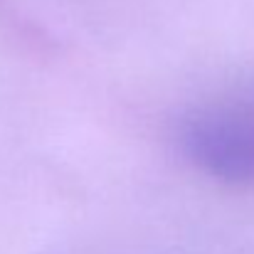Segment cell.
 Instances as JSON below:
<instances>
[{"label":"cell","mask_w":254,"mask_h":254,"mask_svg":"<svg viewBox=\"0 0 254 254\" xmlns=\"http://www.w3.org/2000/svg\"><path fill=\"white\" fill-rule=\"evenodd\" d=\"M175 146L197 173L254 188V94L195 106L178 121Z\"/></svg>","instance_id":"obj_1"}]
</instances>
